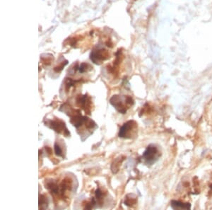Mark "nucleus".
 Wrapping results in <instances>:
<instances>
[{
	"mask_svg": "<svg viewBox=\"0 0 212 210\" xmlns=\"http://www.w3.org/2000/svg\"><path fill=\"white\" fill-rule=\"evenodd\" d=\"M76 102L78 105H79L81 108L83 109L86 113L88 114H90L91 113V98L87 95H79L76 98Z\"/></svg>",
	"mask_w": 212,
	"mask_h": 210,
	"instance_id": "39448f33",
	"label": "nucleus"
},
{
	"mask_svg": "<svg viewBox=\"0 0 212 210\" xmlns=\"http://www.w3.org/2000/svg\"><path fill=\"white\" fill-rule=\"evenodd\" d=\"M45 124L48 127L54 130L56 132L59 134H62L63 135L66 136L70 135L69 132L66 128L65 122H63L60 119L53 120H47V122H45Z\"/></svg>",
	"mask_w": 212,
	"mask_h": 210,
	"instance_id": "f03ea898",
	"label": "nucleus"
},
{
	"mask_svg": "<svg viewBox=\"0 0 212 210\" xmlns=\"http://www.w3.org/2000/svg\"><path fill=\"white\" fill-rule=\"evenodd\" d=\"M159 152L156 147L149 145L143 154V158L147 163H153L159 158Z\"/></svg>",
	"mask_w": 212,
	"mask_h": 210,
	"instance_id": "20e7f679",
	"label": "nucleus"
},
{
	"mask_svg": "<svg viewBox=\"0 0 212 210\" xmlns=\"http://www.w3.org/2000/svg\"><path fill=\"white\" fill-rule=\"evenodd\" d=\"M137 131V125L134 120L128 121L125 123L119 132V136L125 139H132L135 136Z\"/></svg>",
	"mask_w": 212,
	"mask_h": 210,
	"instance_id": "f257e3e1",
	"label": "nucleus"
},
{
	"mask_svg": "<svg viewBox=\"0 0 212 210\" xmlns=\"http://www.w3.org/2000/svg\"><path fill=\"white\" fill-rule=\"evenodd\" d=\"M171 206L173 209H184V210H187L190 208V204L189 203H183L180 202L179 201H172L171 202Z\"/></svg>",
	"mask_w": 212,
	"mask_h": 210,
	"instance_id": "0eeeda50",
	"label": "nucleus"
},
{
	"mask_svg": "<svg viewBox=\"0 0 212 210\" xmlns=\"http://www.w3.org/2000/svg\"><path fill=\"white\" fill-rule=\"evenodd\" d=\"M54 153L57 156H63L62 150L61 149V147L57 143L54 144Z\"/></svg>",
	"mask_w": 212,
	"mask_h": 210,
	"instance_id": "9d476101",
	"label": "nucleus"
},
{
	"mask_svg": "<svg viewBox=\"0 0 212 210\" xmlns=\"http://www.w3.org/2000/svg\"><path fill=\"white\" fill-rule=\"evenodd\" d=\"M47 197L41 195H40V198H39V207L40 209H45L47 207Z\"/></svg>",
	"mask_w": 212,
	"mask_h": 210,
	"instance_id": "1a4fd4ad",
	"label": "nucleus"
},
{
	"mask_svg": "<svg viewBox=\"0 0 212 210\" xmlns=\"http://www.w3.org/2000/svg\"><path fill=\"white\" fill-rule=\"evenodd\" d=\"M125 203L128 207H132V205L137 203V197L134 195H128L125 197Z\"/></svg>",
	"mask_w": 212,
	"mask_h": 210,
	"instance_id": "6e6552de",
	"label": "nucleus"
},
{
	"mask_svg": "<svg viewBox=\"0 0 212 210\" xmlns=\"http://www.w3.org/2000/svg\"><path fill=\"white\" fill-rule=\"evenodd\" d=\"M103 192L100 190V189H98V190L95 191V197L98 200H100L102 198H103Z\"/></svg>",
	"mask_w": 212,
	"mask_h": 210,
	"instance_id": "9b49d317",
	"label": "nucleus"
},
{
	"mask_svg": "<svg viewBox=\"0 0 212 210\" xmlns=\"http://www.w3.org/2000/svg\"><path fill=\"white\" fill-rule=\"evenodd\" d=\"M125 100H126V96L123 98L121 95H113L110 98V103L119 113L125 114L126 113L127 108H129V106L127 103H123L125 101Z\"/></svg>",
	"mask_w": 212,
	"mask_h": 210,
	"instance_id": "7ed1b4c3",
	"label": "nucleus"
},
{
	"mask_svg": "<svg viewBox=\"0 0 212 210\" xmlns=\"http://www.w3.org/2000/svg\"><path fill=\"white\" fill-rule=\"evenodd\" d=\"M107 58V54L106 53V50H98L95 52H93L91 55V60L95 64H100L102 61H104Z\"/></svg>",
	"mask_w": 212,
	"mask_h": 210,
	"instance_id": "423d86ee",
	"label": "nucleus"
}]
</instances>
